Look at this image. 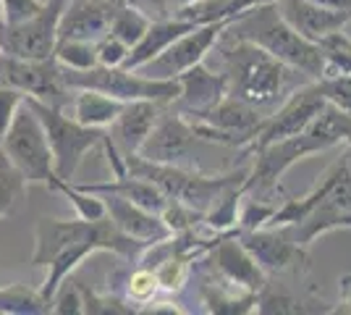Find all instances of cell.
Instances as JSON below:
<instances>
[{
  "mask_svg": "<svg viewBox=\"0 0 351 315\" xmlns=\"http://www.w3.org/2000/svg\"><path fill=\"white\" fill-rule=\"evenodd\" d=\"M213 53H218L220 69L215 71H220L226 79L228 95L257 108L263 116H270L296 87L312 82L254 43L234 37L228 30L220 32Z\"/></svg>",
  "mask_w": 351,
  "mask_h": 315,
  "instance_id": "obj_1",
  "label": "cell"
},
{
  "mask_svg": "<svg viewBox=\"0 0 351 315\" xmlns=\"http://www.w3.org/2000/svg\"><path fill=\"white\" fill-rule=\"evenodd\" d=\"M351 142V116L336 110L333 105L325 103L315 121L309 124L304 132L278 142H270L265 148L254 150V165L244 179V192H276L278 189L280 176L291 168L293 163L304 161L315 152H325L338 145H349Z\"/></svg>",
  "mask_w": 351,
  "mask_h": 315,
  "instance_id": "obj_2",
  "label": "cell"
},
{
  "mask_svg": "<svg viewBox=\"0 0 351 315\" xmlns=\"http://www.w3.org/2000/svg\"><path fill=\"white\" fill-rule=\"evenodd\" d=\"M226 30L234 37H241V40H249L257 47H263L265 53H270L280 63L296 69L299 74H304L312 82H317L322 76L320 47L304 40L299 32H293L286 24V19L278 14L273 0L260 3V5L249 8L244 14H239L236 19L228 21Z\"/></svg>",
  "mask_w": 351,
  "mask_h": 315,
  "instance_id": "obj_3",
  "label": "cell"
},
{
  "mask_svg": "<svg viewBox=\"0 0 351 315\" xmlns=\"http://www.w3.org/2000/svg\"><path fill=\"white\" fill-rule=\"evenodd\" d=\"M0 152L24 176L27 187L29 184H43L50 189L58 181L56 179V168H53V152L47 145L43 124H40L37 113L32 110L27 100L19 108L11 126L5 129V135L0 139Z\"/></svg>",
  "mask_w": 351,
  "mask_h": 315,
  "instance_id": "obj_4",
  "label": "cell"
},
{
  "mask_svg": "<svg viewBox=\"0 0 351 315\" xmlns=\"http://www.w3.org/2000/svg\"><path fill=\"white\" fill-rule=\"evenodd\" d=\"M63 82L71 90H97L110 95L121 103L132 100H155V103H176L178 97V79H149L126 66H92L84 71L63 69Z\"/></svg>",
  "mask_w": 351,
  "mask_h": 315,
  "instance_id": "obj_5",
  "label": "cell"
},
{
  "mask_svg": "<svg viewBox=\"0 0 351 315\" xmlns=\"http://www.w3.org/2000/svg\"><path fill=\"white\" fill-rule=\"evenodd\" d=\"M29 108L37 113V119L43 124L47 145L53 152V168H56V179L71 181L76 168L82 165L84 155L95 148H100L103 142V129H89L82 126L76 119L66 116L63 108L40 103L34 97H27Z\"/></svg>",
  "mask_w": 351,
  "mask_h": 315,
  "instance_id": "obj_6",
  "label": "cell"
},
{
  "mask_svg": "<svg viewBox=\"0 0 351 315\" xmlns=\"http://www.w3.org/2000/svg\"><path fill=\"white\" fill-rule=\"evenodd\" d=\"M186 119H189L197 139L226 145V148H244V145H252L257 139L267 116H263L257 108H252L234 95H226L213 108H207L202 113H194V119L191 116H186Z\"/></svg>",
  "mask_w": 351,
  "mask_h": 315,
  "instance_id": "obj_7",
  "label": "cell"
},
{
  "mask_svg": "<svg viewBox=\"0 0 351 315\" xmlns=\"http://www.w3.org/2000/svg\"><path fill=\"white\" fill-rule=\"evenodd\" d=\"M71 0H45L34 16L3 24L0 21V53L14 58H50L58 43L60 16Z\"/></svg>",
  "mask_w": 351,
  "mask_h": 315,
  "instance_id": "obj_8",
  "label": "cell"
},
{
  "mask_svg": "<svg viewBox=\"0 0 351 315\" xmlns=\"http://www.w3.org/2000/svg\"><path fill=\"white\" fill-rule=\"evenodd\" d=\"M0 87H16L40 103L66 108L71 103V87L63 82V69L53 58H14L0 56Z\"/></svg>",
  "mask_w": 351,
  "mask_h": 315,
  "instance_id": "obj_9",
  "label": "cell"
},
{
  "mask_svg": "<svg viewBox=\"0 0 351 315\" xmlns=\"http://www.w3.org/2000/svg\"><path fill=\"white\" fill-rule=\"evenodd\" d=\"M239 242L247 247V253L265 273H299L309 268L307 247L293 240L289 226H263L252 231H239Z\"/></svg>",
  "mask_w": 351,
  "mask_h": 315,
  "instance_id": "obj_10",
  "label": "cell"
},
{
  "mask_svg": "<svg viewBox=\"0 0 351 315\" xmlns=\"http://www.w3.org/2000/svg\"><path fill=\"white\" fill-rule=\"evenodd\" d=\"M228 27V21H213V24H199L173 40L171 45L162 50L158 58L145 63L142 69H136L142 76L149 79H178L184 71H189L191 66L207 60L213 45L218 43L220 32Z\"/></svg>",
  "mask_w": 351,
  "mask_h": 315,
  "instance_id": "obj_11",
  "label": "cell"
},
{
  "mask_svg": "<svg viewBox=\"0 0 351 315\" xmlns=\"http://www.w3.org/2000/svg\"><path fill=\"white\" fill-rule=\"evenodd\" d=\"M325 108V97H322L317 82H307L283 100V103L267 116L263 132L257 135V139L252 142V150L265 148L270 142H278L286 137H293L299 132H304L309 124L315 121V116Z\"/></svg>",
  "mask_w": 351,
  "mask_h": 315,
  "instance_id": "obj_12",
  "label": "cell"
},
{
  "mask_svg": "<svg viewBox=\"0 0 351 315\" xmlns=\"http://www.w3.org/2000/svg\"><path fill=\"white\" fill-rule=\"evenodd\" d=\"M194 142H197V135L191 129L189 119L181 110H176V113H162L160 110L152 132L136 155H142L145 161H152V163H168L184 168V163L191 158Z\"/></svg>",
  "mask_w": 351,
  "mask_h": 315,
  "instance_id": "obj_13",
  "label": "cell"
},
{
  "mask_svg": "<svg viewBox=\"0 0 351 315\" xmlns=\"http://www.w3.org/2000/svg\"><path fill=\"white\" fill-rule=\"evenodd\" d=\"M100 197L105 200V213H108L110 224L116 226L123 237L139 242L145 247L160 244V242H168L173 237L168 224L162 221V215H158V213L139 208V205H134V202L123 200V197H116V195H100Z\"/></svg>",
  "mask_w": 351,
  "mask_h": 315,
  "instance_id": "obj_14",
  "label": "cell"
},
{
  "mask_svg": "<svg viewBox=\"0 0 351 315\" xmlns=\"http://www.w3.org/2000/svg\"><path fill=\"white\" fill-rule=\"evenodd\" d=\"M160 110H162V103H155V100H132V103H123L116 121L105 132V137L110 139V145L116 148L121 158H129V155L139 152V148L145 145V139L149 137L155 121L160 116Z\"/></svg>",
  "mask_w": 351,
  "mask_h": 315,
  "instance_id": "obj_15",
  "label": "cell"
},
{
  "mask_svg": "<svg viewBox=\"0 0 351 315\" xmlns=\"http://www.w3.org/2000/svg\"><path fill=\"white\" fill-rule=\"evenodd\" d=\"M210 255H213V266L218 273L236 289L244 292H260L267 281H265V270L254 263V257L247 253V247L239 242V231L234 237H220L210 244Z\"/></svg>",
  "mask_w": 351,
  "mask_h": 315,
  "instance_id": "obj_16",
  "label": "cell"
},
{
  "mask_svg": "<svg viewBox=\"0 0 351 315\" xmlns=\"http://www.w3.org/2000/svg\"><path fill=\"white\" fill-rule=\"evenodd\" d=\"M278 14L286 19V24L293 32H299L309 43H320L322 37L343 30V24L349 21V11H336V8H325L309 0H273Z\"/></svg>",
  "mask_w": 351,
  "mask_h": 315,
  "instance_id": "obj_17",
  "label": "cell"
},
{
  "mask_svg": "<svg viewBox=\"0 0 351 315\" xmlns=\"http://www.w3.org/2000/svg\"><path fill=\"white\" fill-rule=\"evenodd\" d=\"M121 0H71L60 16L58 40L97 43L110 30V19Z\"/></svg>",
  "mask_w": 351,
  "mask_h": 315,
  "instance_id": "obj_18",
  "label": "cell"
},
{
  "mask_svg": "<svg viewBox=\"0 0 351 315\" xmlns=\"http://www.w3.org/2000/svg\"><path fill=\"white\" fill-rule=\"evenodd\" d=\"M226 95H228V87H226L223 74L207 69L205 60L191 66L189 71L178 76L176 103L181 105V113H186V116H194V113H202L207 108H213Z\"/></svg>",
  "mask_w": 351,
  "mask_h": 315,
  "instance_id": "obj_19",
  "label": "cell"
},
{
  "mask_svg": "<svg viewBox=\"0 0 351 315\" xmlns=\"http://www.w3.org/2000/svg\"><path fill=\"white\" fill-rule=\"evenodd\" d=\"M197 24H189V21H184V19H158V21H149V27L147 32L142 34V40L136 43V45L129 50V58H126V69H142L145 63H149L152 58H158L165 47L171 45L173 40H178L181 34H186L189 30H194Z\"/></svg>",
  "mask_w": 351,
  "mask_h": 315,
  "instance_id": "obj_20",
  "label": "cell"
},
{
  "mask_svg": "<svg viewBox=\"0 0 351 315\" xmlns=\"http://www.w3.org/2000/svg\"><path fill=\"white\" fill-rule=\"evenodd\" d=\"M84 189H92L97 195H116L129 200L134 205L145 210H152L162 215V210L168 205V197L162 195L155 184H149L147 179H139V176H132V174H123V176H113L110 181H95V184H82Z\"/></svg>",
  "mask_w": 351,
  "mask_h": 315,
  "instance_id": "obj_21",
  "label": "cell"
},
{
  "mask_svg": "<svg viewBox=\"0 0 351 315\" xmlns=\"http://www.w3.org/2000/svg\"><path fill=\"white\" fill-rule=\"evenodd\" d=\"M123 103L103 95L97 90H73L71 92V119L89 129H108L121 113Z\"/></svg>",
  "mask_w": 351,
  "mask_h": 315,
  "instance_id": "obj_22",
  "label": "cell"
},
{
  "mask_svg": "<svg viewBox=\"0 0 351 315\" xmlns=\"http://www.w3.org/2000/svg\"><path fill=\"white\" fill-rule=\"evenodd\" d=\"M260 3H267V0H194L189 5L178 8L176 16L199 27V24H213V21H231Z\"/></svg>",
  "mask_w": 351,
  "mask_h": 315,
  "instance_id": "obj_23",
  "label": "cell"
},
{
  "mask_svg": "<svg viewBox=\"0 0 351 315\" xmlns=\"http://www.w3.org/2000/svg\"><path fill=\"white\" fill-rule=\"evenodd\" d=\"M254 313L263 315H304V313H330L328 302H309L302 297H293L286 289H270L265 284L257 292V302H254Z\"/></svg>",
  "mask_w": 351,
  "mask_h": 315,
  "instance_id": "obj_24",
  "label": "cell"
},
{
  "mask_svg": "<svg viewBox=\"0 0 351 315\" xmlns=\"http://www.w3.org/2000/svg\"><path fill=\"white\" fill-rule=\"evenodd\" d=\"M50 313V302L40 289L27 284L0 286V315H43Z\"/></svg>",
  "mask_w": 351,
  "mask_h": 315,
  "instance_id": "obj_25",
  "label": "cell"
},
{
  "mask_svg": "<svg viewBox=\"0 0 351 315\" xmlns=\"http://www.w3.org/2000/svg\"><path fill=\"white\" fill-rule=\"evenodd\" d=\"M320 56H322V76H341L351 74V37L343 30L333 32L328 37H322L320 43Z\"/></svg>",
  "mask_w": 351,
  "mask_h": 315,
  "instance_id": "obj_26",
  "label": "cell"
},
{
  "mask_svg": "<svg viewBox=\"0 0 351 315\" xmlns=\"http://www.w3.org/2000/svg\"><path fill=\"white\" fill-rule=\"evenodd\" d=\"M254 292H228L226 286H205V310L215 315H244L254 313Z\"/></svg>",
  "mask_w": 351,
  "mask_h": 315,
  "instance_id": "obj_27",
  "label": "cell"
},
{
  "mask_svg": "<svg viewBox=\"0 0 351 315\" xmlns=\"http://www.w3.org/2000/svg\"><path fill=\"white\" fill-rule=\"evenodd\" d=\"M149 21H152V19H147L145 11H139L129 0H121L116 14L110 19V30L108 32H110L113 37H118L121 43H126L129 47H134L142 40V34L147 32Z\"/></svg>",
  "mask_w": 351,
  "mask_h": 315,
  "instance_id": "obj_28",
  "label": "cell"
},
{
  "mask_svg": "<svg viewBox=\"0 0 351 315\" xmlns=\"http://www.w3.org/2000/svg\"><path fill=\"white\" fill-rule=\"evenodd\" d=\"M53 192H60L63 197H69V202L73 205L76 215L84 221H103L105 215V200L97 192H89L82 184H71V181H56L50 187Z\"/></svg>",
  "mask_w": 351,
  "mask_h": 315,
  "instance_id": "obj_29",
  "label": "cell"
},
{
  "mask_svg": "<svg viewBox=\"0 0 351 315\" xmlns=\"http://www.w3.org/2000/svg\"><path fill=\"white\" fill-rule=\"evenodd\" d=\"M53 58L58 60L60 69L84 71V69L97 66V47L89 40H58L56 50H53Z\"/></svg>",
  "mask_w": 351,
  "mask_h": 315,
  "instance_id": "obj_30",
  "label": "cell"
},
{
  "mask_svg": "<svg viewBox=\"0 0 351 315\" xmlns=\"http://www.w3.org/2000/svg\"><path fill=\"white\" fill-rule=\"evenodd\" d=\"M27 192V181L16 171L11 161L0 152V221L8 218L21 202V197Z\"/></svg>",
  "mask_w": 351,
  "mask_h": 315,
  "instance_id": "obj_31",
  "label": "cell"
},
{
  "mask_svg": "<svg viewBox=\"0 0 351 315\" xmlns=\"http://www.w3.org/2000/svg\"><path fill=\"white\" fill-rule=\"evenodd\" d=\"M155 276H158V284H160L162 292H178V289H184L186 279H189V255L173 253L171 257L160 260L158 268H155Z\"/></svg>",
  "mask_w": 351,
  "mask_h": 315,
  "instance_id": "obj_32",
  "label": "cell"
},
{
  "mask_svg": "<svg viewBox=\"0 0 351 315\" xmlns=\"http://www.w3.org/2000/svg\"><path fill=\"white\" fill-rule=\"evenodd\" d=\"M317 87H320L325 103L333 105L341 113L351 116V74L317 79Z\"/></svg>",
  "mask_w": 351,
  "mask_h": 315,
  "instance_id": "obj_33",
  "label": "cell"
},
{
  "mask_svg": "<svg viewBox=\"0 0 351 315\" xmlns=\"http://www.w3.org/2000/svg\"><path fill=\"white\" fill-rule=\"evenodd\" d=\"M158 292H160V284L152 268H136L126 281V297L134 305H149L158 297Z\"/></svg>",
  "mask_w": 351,
  "mask_h": 315,
  "instance_id": "obj_34",
  "label": "cell"
},
{
  "mask_svg": "<svg viewBox=\"0 0 351 315\" xmlns=\"http://www.w3.org/2000/svg\"><path fill=\"white\" fill-rule=\"evenodd\" d=\"M50 313L56 315H79L84 313V294H82V284L76 281H63L56 289V294L50 297Z\"/></svg>",
  "mask_w": 351,
  "mask_h": 315,
  "instance_id": "obj_35",
  "label": "cell"
},
{
  "mask_svg": "<svg viewBox=\"0 0 351 315\" xmlns=\"http://www.w3.org/2000/svg\"><path fill=\"white\" fill-rule=\"evenodd\" d=\"M95 47H97V63L100 66H123L126 58H129V50H132L126 43H121L118 37H113L110 32L103 34L95 43Z\"/></svg>",
  "mask_w": 351,
  "mask_h": 315,
  "instance_id": "obj_36",
  "label": "cell"
},
{
  "mask_svg": "<svg viewBox=\"0 0 351 315\" xmlns=\"http://www.w3.org/2000/svg\"><path fill=\"white\" fill-rule=\"evenodd\" d=\"M278 205H273V202H265V200H249L244 210H241V215H239V231H252V229H263L267 221H270V215L276 213Z\"/></svg>",
  "mask_w": 351,
  "mask_h": 315,
  "instance_id": "obj_37",
  "label": "cell"
},
{
  "mask_svg": "<svg viewBox=\"0 0 351 315\" xmlns=\"http://www.w3.org/2000/svg\"><path fill=\"white\" fill-rule=\"evenodd\" d=\"M45 0H0V21L3 24H16L34 16L43 8Z\"/></svg>",
  "mask_w": 351,
  "mask_h": 315,
  "instance_id": "obj_38",
  "label": "cell"
},
{
  "mask_svg": "<svg viewBox=\"0 0 351 315\" xmlns=\"http://www.w3.org/2000/svg\"><path fill=\"white\" fill-rule=\"evenodd\" d=\"M27 95L16 87H0V139L5 135V129L11 126L14 116L19 113V108L24 105Z\"/></svg>",
  "mask_w": 351,
  "mask_h": 315,
  "instance_id": "obj_39",
  "label": "cell"
},
{
  "mask_svg": "<svg viewBox=\"0 0 351 315\" xmlns=\"http://www.w3.org/2000/svg\"><path fill=\"white\" fill-rule=\"evenodd\" d=\"M330 313L351 315V276L341 279V300H338V307H330Z\"/></svg>",
  "mask_w": 351,
  "mask_h": 315,
  "instance_id": "obj_40",
  "label": "cell"
},
{
  "mask_svg": "<svg viewBox=\"0 0 351 315\" xmlns=\"http://www.w3.org/2000/svg\"><path fill=\"white\" fill-rule=\"evenodd\" d=\"M309 3H317L325 8H336V11H349L351 14V0H309Z\"/></svg>",
  "mask_w": 351,
  "mask_h": 315,
  "instance_id": "obj_41",
  "label": "cell"
},
{
  "mask_svg": "<svg viewBox=\"0 0 351 315\" xmlns=\"http://www.w3.org/2000/svg\"><path fill=\"white\" fill-rule=\"evenodd\" d=\"M168 3H171V5H173L176 11H178V8H184V5H189V3H194V0H168Z\"/></svg>",
  "mask_w": 351,
  "mask_h": 315,
  "instance_id": "obj_42",
  "label": "cell"
},
{
  "mask_svg": "<svg viewBox=\"0 0 351 315\" xmlns=\"http://www.w3.org/2000/svg\"><path fill=\"white\" fill-rule=\"evenodd\" d=\"M343 32H346V34H349V37H351V16H349V21L343 24Z\"/></svg>",
  "mask_w": 351,
  "mask_h": 315,
  "instance_id": "obj_43",
  "label": "cell"
}]
</instances>
